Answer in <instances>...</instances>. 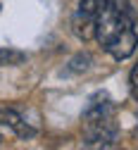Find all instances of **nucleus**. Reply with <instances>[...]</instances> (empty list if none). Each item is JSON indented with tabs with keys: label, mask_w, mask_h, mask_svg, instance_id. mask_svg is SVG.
I'll use <instances>...</instances> for the list:
<instances>
[{
	"label": "nucleus",
	"mask_w": 138,
	"mask_h": 150,
	"mask_svg": "<svg viewBox=\"0 0 138 150\" xmlns=\"http://www.w3.org/2000/svg\"><path fill=\"white\" fill-rule=\"evenodd\" d=\"M24 60H26V55L19 50H10V48L0 50V64H22Z\"/></svg>",
	"instance_id": "5"
},
{
	"label": "nucleus",
	"mask_w": 138,
	"mask_h": 150,
	"mask_svg": "<svg viewBox=\"0 0 138 150\" xmlns=\"http://www.w3.org/2000/svg\"><path fill=\"white\" fill-rule=\"evenodd\" d=\"M105 5V0H81L71 17V26H74V33L79 36L81 41H88L93 38V33H95V19H98V14H100Z\"/></svg>",
	"instance_id": "2"
},
{
	"label": "nucleus",
	"mask_w": 138,
	"mask_h": 150,
	"mask_svg": "<svg viewBox=\"0 0 138 150\" xmlns=\"http://www.w3.org/2000/svg\"><path fill=\"white\" fill-rule=\"evenodd\" d=\"M0 129L12 131V134H17L19 138L33 136V129H31L22 117H19L14 110H7V107H0Z\"/></svg>",
	"instance_id": "4"
},
{
	"label": "nucleus",
	"mask_w": 138,
	"mask_h": 150,
	"mask_svg": "<svg viewBox=\"0 0 138 150\" xmlns=\"http://www.w3.org/2000/svg\"><path fill=\"white\" fill-rule=\"evenodd\" d=\"M95 38L114 60H126L138 45V33L133 29V17L126 0H105L95 19Z\"/></svg>",
	"instance_id": "1"
},
{
	"label": "nucleus",
	"mask_w": 138,
	"mask_h": 150,
	"mask_svg": "<svg viewBox=\"0 0 138 150\" xmlns=\"http://www.w3.org/2000/svg\"><path fill=\"white\" fill-rule=\"evenodd\" d=\"M0 141H3V138H0Z\"/></svg>",
	"instance_id": "7"
},
{
	"label": "nucleus",
	"mask_w": 138,
	"mask_h": 150,
	"mask_svg": "<svg viewBox=\"0 0 138 150\" xmlns=\"http://www.w3.org/2000/svg\"><path fill=\"white\" fill-rule=\"evenodd\" d=\"M129 86H131V96L138 100V64L131 69V76H129Z\"/></svg>",
	"instance_id": "6"
},
{
	"label": "nucleus",
	"mask_w": 138,
	"mask_h": 150,
	"mask_svg": "<svg viewBox=\"0 0 138 150\" xmlns=\"http://www.w3.org/2000/svg\"><path fill=\"white\" fill-rule=\"evenodd\" d=\"M112 119V103L107 93H95L88 100L86 110H84V122L86 124H95V122H105Z\"/></svg>",
	"instance_id": "3"
}]
</instances>
